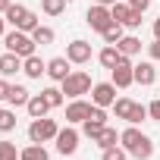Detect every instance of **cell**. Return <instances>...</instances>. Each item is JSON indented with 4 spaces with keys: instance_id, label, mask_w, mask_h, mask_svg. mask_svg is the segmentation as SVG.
<instances>
[{
    "instance_id": "cell-10",
    "label": "cell",
    "mask_w": 160,
    "mask_h": 160,
    "mask_svg": "<svg viewBox=\"0 0 160 160\" xmlns=\"http://www.w3.org/2000/svg\"><path fill=\"white\" fill-rule=\"evenodd\" d=\"M91 104L94 107H113L116 104V85L113 82H98L91 88Z\"/></svg>"
},
{
    "instance_id": "cell-40",
    "label": "cell",
    "mask_w": 160,
    "mask_h": 160,
    "mask_svg": "<svg viewBox=\"0 0 160 160\" xmlns=\"http://www.w3.org/2000/svg\"><path fill=\"white\" fill-rule=\"evenodd\" d=\"M10 7H13V0H0V13H7Z\"/></svg>"
},
{
    "instance_id": "cell-38",
    "label": "cell",
    "mask_w": 160,
    "mask_h": 160,
    "mask_svg": "<svg viewBox=\"0 0 160 160\" xmlns=\"http://www.w3.org/2000/svg\"><path fill=\"white\" fill-rule=\"evenodd\" d=\"M3 35H7V16L0 13V41H3Z\"/></svg>"
},
{
    "instance_id": "cell-24",
    "label": "cell",
    "mask_w": 160,
    "mask_h": 160,
    "mask_svg": "<svg viewBox=\"0 0 160 160\" xmlns=\"http://www.w3.org/2000/svg\"><path fill=\"white\" fill-rule=\"evenodd\" d=\"M28 98H32V91H28V88H22V85H13L7 101H10V107H25V104H28Z\"/></svg>"
},
{
    "instance_id": "cell-34",
    "label": "cell",
    "mask_w": 160,
    "mask_h": 160,
    "mask_svg": "<svg viewBox=\"0 0 160 160\" xmlns=\"http://www.w3.org/2000/svg\"><path fill=\"white\" fill-rule=\"evenodd\" d=\"M126 3H129L132 10H138V13H144V10L151 7V0H126Z\"/></svg>"
},
{
    "instance_id": "cell-23",
    "label": "cell",
    "mask_w": 160,
    "mask_h": 160,
    "mask_svg": "<svg viewBox=\"0 0 160 160\" xmlns=\"http://www.w3.org/2000/svg\"><path fill=\"white\" fill-rule=\"evenodd\" d=\"M32 38H35V44L47 47V44H53V41H57V32H53L50 25H38V28L32 32Z\"/></svg>"
},
{
    "instance_id": "cell-11",
    "label": "cell",
    "mask_w": 160,
    "mask_h": 160,
    "mask_svg": "<svg viewBox=\"0 0 160 160\" xmlns=\"http://www.w3.org/2000/svg\"><path fill=\"white\" fill-rule=\"evenodd\" d=\"M104 126H107V107H91V116L82 122V135H88V138L94 141Z\"/></svg>"
},
{
    "instance_id": "cell-30",
    "label": "cell",
    "mask_w": 160,
    "mask_h": 160,
    "mask_svg": "<svg viewBox=\"0 0 160 160\" xmlns=\"http://www.w3.org/2000/svg\"><path fill=\"white\" fill-rule=\"evenodd\" d=\"M13 129H16V113L3 110V113H0V132H13Z\"/></svg>"
},
{
    "instance_id": "cell-42",
    "label": "cell",
    "mask_w": 160,
    "mask_h": 160,
    "mask_svg": "<svg viewBox=\"0 0 160 160\" xmlns=\"http://www.w3.org/2000/svg\"><path fill=\"white\" fill-rule=\"evenodd\" d=\"M0 113H3V107H0Z\"/></svg>"
},
{
    "instance_id": "cell-35",
    "label": "cell",
    "mask_w": 160,
    "mask_h": 160,
    "mask_svg": "<svg viewBox=\"0 0 160 160\" xmlns=\"http://www.w3.org/2000/svg\"><path fill=\"white\" fill-rule=\"evenodd\" d=\"M138 25H141V13H138V10H135V13H132V19H129V22H126V28H132V32H135V28H138Z\"/></svg>"
},
{
    "instance_id": "cell-41",
    "label": "cell",
    "mask_w": 160,
    "mask_h": 160,
    "mask_svg": "<svg viewBox=\"0 0 160 160\" xmlns=\"http://www.w3.org/2000/svg\"><path fill=\"white\" fill-rule=\"evenodd\" d=\"M94 3H101V7H113L116 0H94Z\"/></svg>"
},
{
    "instance_id": "cell-14",
    "label": "cell",
    "mask_w": 160,
    "mask_h": 160,
    "mask_svg": "<svg viewBox=\"0 0 160 160\" xmlns=\"http://www.w3.org/2000/svg\"><path fill=\"white\" fill-rule=\"evenodd\" d=\"M69 66H72V63H69L66 57H53V60H47V78H53V82H63V78L72 72Z\"/></svg>"
},
{
    "instance_id": "cell-22",
    "label": "cell",
    "mask_w": 160,
    "mask_h": 160,
    "mask_svg": "<svg viewBox=\"0 0 160 160\" xmlns=\"http://www.w3.org/2000/svg\"><path fill=\"white\" fill-rule=\"evenodd\" d=\"M110 13H113V22H119V25L126 28V22L132 19V13H135V10H132L129 3H119V0H116V3L110 7Z\"/></svg>"
},
{
    "instance_id": "cell-2",
    "label": "cell",
    "mask_w": 160,
    "mask_h": 160,
    "mask_svg": "<svg viewBox=\"0 0 160 160\" xmlns=\"http://www.w3.org/2000/svg\"><path fill=\"white\" fill-rule=\"evenodd\" d=\"M3 16H7V22H10L13 28H19V32H28V35H32V32L41 25V22H38V16H35L28 7H22V3H13V7L3 13Z\"/></svg>"
},
{
    "instance_id": "cell-5",
    "label": "cell",
    "mask_w": 160,
    "mask_h": 160,
    "mask_svg": "<svg viewBox=\"0 0 160 160\" xmlns=\"http://www.w3.org/2000/svg\"><path fill=\"white\" fill-rule=\"evenodd\" d=\"M57 132H60L57 119L41 116V119H32V126H28V141H35V144H47V141L57 138Z\"/></svg>"
},
{
    "instance_id": "cell-3",
    "label": "cell",
    "mask_w": 160,
    "mask_h": 160,
    "mask_svg": "<svg viewBox=\"0 0 160 160\" xmlns=\"http://www.w3.org/2000/svg\"><path fill=\"white\" fill-rule=\"evenodd\" d=\"M3 47H7L10 53H19V57L25 60V57H32V53H35V47H38V44H35V38H32L28 32L13 28V32H7V35H3Z\"/></svg>"
},
{
    "instance_id": "cell-27",
    "label": "cell",
    "mask_w": 160,
    "mask_h": 160,
    "mask_svg": "<svg viewBox=\"0 0 160 160\" xmlns=\"http://www.w3.org/2000/svg\"><path fill=\"white\" fill-rule=\"evenodd\" d=\"M129 157V151L126 148H119V144H113V148H104L101 151V160H126Z\"/></svg>"
},
{
    "instance_id": "cell-12",
    "label": "cell",
    "mask_w": 160,
    "mask_h": 160,
    "mask_svg": "<svg viewBox=\"0 0 160 160\" xmlns=\"http://www.w3.org/2000/svg\"><path fill=\"white\" fill-rule=\"evenodd\" d=\"M91 107H94V104H88V101H82V98L69 101V107H66V122H69V126L85 122V119L91 116Z\"/></svg>"
},
{
    "instance_id": "cell-39",
    "label": "cell",
    "mask_w": 160,
    "mask_h": 160,
    "mask_svg": "<svg viewBox=\"0 0 160 160\" xmlns=\"http://www.w3.org/2000/svg\"><path fill=\"white\" fill-rule=\"evenodd\" d=\"M154 38H157V41H160V16H157V19H154Z\"/></svg>"
},
{
    "instance_id": "cell-8",
    "label": "cell",
    "mask_w": 160,
    "mask_h": 160,
    "mask_svg": "<svg viewBox=\"0 0 160 160\" xmlns=\"http://www.w3.org/2000/svg\"><path fill=\"white\" fill-rule=\"evenodd\" d=\"M91 57H94V50H91V44H88V41H82V38H75L72 44H66V60H69V63H75V66L91 63Z\"/></svg>"
},
{
    "instance_id": "cell-18",
    "label": "cell",
    "mask_w": 160,
    "mask_h": 160,
    "mask_svg": "<svg viewBox=\"0 0 160 160\" xmlns=\"http://www.w3.org/2000/svg\"><path fill=\"white\" fill-rule=\"evenodd\" d=\"M154 78H157L154 63H135V85L148 88V85H154Z\"/></svg>"
},
{
    "instance_id": "cell-26",
    "label": "cell",
    "mask_w": 160,
    "mask_h": 160,
    "mask_svg": "<svg viewBox=\"0 0 160 160\" xmlns=\"http://www.w3.org/2000/svg\"><path fill=\"white\" fill-rule=\"evenodd\" d=\"M41 94H44V101L50 104V110H57V107H63V101H66V94H63V88H53V85H50V88H44Z\"/></svg>"
},
{
    "instance_id": "cell-32",
    "label": "cell",
    "mask_w": 160,
    "mask_h": 160,
    "mask_svg": "<svg viewBox=\"0 0 160 160\" xmlns=\"http://www.w3.org/2000/svg\"><path fill=\"white\" fill-rule=\"evenodd\" d=\"M141 119H148V107L144 104H135L132 107V116H129V126H138Z\"/></svg>"
},
{
    "instance_id": "cell-36",
    "label": "cell",
    "mask_w": 160,
    "mask_h": 160,
    "mask_svg": "<svg viewBox=\"0 0 160 160\" xmlns=\"http://www.w3.org/2000/svg\"><path fill=\"white\" fill-rule=\"evenodd\" d=\"M148 53H151V60H160V41L154 38V44H148Z\"/></svg>"
},
{
    "instance_id": "cell-16",
    "label": "cell",
    "mask_w": 160,
    "mask_h": 160,
    "mask_svg": "<svg viewBox=\"0 0 160 160\" xmlns=\"http://www.w3.org/2000/svg\"><path fill=\"white\" fill-rule=\"evenodd\" d=\"M116 47H119L122 57H138V53H141V38H138V35H122V38L116 41Z\"/></svg>"
},
{
    "instance_id": "cell-29",
    "label": "cell",
    "mask_w": 160,
    "mask_h": 160,
    "mask_svg": "<svg viewBox=\"0 0 160 160\" xmlns=\"http://www.w3.org/2000/svg\"><path fill=\"white\" fill-rule=\"evenodd\" d=\"M0 160H19V151H16V144L13 141H0Z\"/></svg>"
},
{
    "instance_id": "cell-37",
    "label": "cell",
    "mask_w": 160,
    "mask_h": 160,
    "mask_svg": "<svg viewBox=\"0 0 160 160\" xmlns=\"http://www.w3.org/2000/svg\"><path fill=\"white\" fill-rule=\"evenodd\" d=\"M10 88H13V85L7 82V78H0V101H7V98H10Z\"/></svg>"
},
{
    "instance_id": "cell-33",
    "label": "cell",
    "mask_w": 160,
    "mask_h": 160,
    "mask_svg": "<svg viewBox=\"0 0 160 160\" xmlns=\"http://www.w3.org/2000/svg\"><path fill=\"white\" fill-rule=\"evenodd\" d=\"M148 116H151V119H154V122H160V98H157V101H151V104H148Z\"/></svg>"
},
{
    "instance_id": "cell-1",
    "label": "cell",
    "mask_w": 160,
    "mask_h": 160,
    "mask_svg": "<svg viewBox=\"0 0 160 160\" xmlns=\"http://www.w3.org/2000/svg\"><path fill=\"white\" fill-rule=\"evenodd\" d=\"M119 144H122L135 160H151V157H154V141H151L138 126L122 129V132H119Z\"/></svg>"
},
{
    "instance_id": "cell-28",
    "label": "cell",
    "mask_w": 160,
    "mask_h": 160,
    "mask_svg": "<svg viewBox=\"0 0 160 160\" xmlns=\"http://www.w3.org/2000/svg\"><path fill=\"white\" fill-rule=\"evenodd\" d=\"M41 10H44L47 16H60V13L66 10V0H41Z\"/></svg>"
},
{
    "instance_id": "cell-31",
    "label": "cell",
    "mask_w": 160,
    "mask_h": 160,
    "mask_svg": "<svg viewBox=\"0 0 160 160\" xmlns=\"http://www.w3.org/2000/svg\"><path fill=\"white\" fill-rule=\"evenodd\" d=\"M119 38H122V25H119V22H113V25L104 32V41H107V44H116Z\"/></svg>"
},
{
    "instance_id": "cell-9",
    "label": "cell",
    "mask_w": 160,
    "mask_h": 160,
    "mask_svg": "<svg viewBox=\"0 0 160 160\" xmlns=\"http://www.w3.org/2000/svg\"><path fill=\"white\" fill-rule=\"evenodd\" d=\"M78 138H82V135H78V132L66 122V129H60L53 141H57V151H60L63 157H69V154H75V151H78Z\"/></svg>"
},
{
    "instance_id": "cell-17",
    "label": "cell",
    "mask_w": 160,
    "mask_h": 160,
    "mask_svg": "<svg viewBox=\"0 0 160 160\" xmlns=\"http://www.w3.org/2000/svg\"><path fill=\"white\" fill-rule=\"evenodd\" d=\"M25 110H28V116H32V119H41V116H47V113H50V104L44 101V94H32V98H28V104H25Z\"/></svg>"
},
{
    "instance_id": "cell-6",
    "label": "cell",
    "mask_w": 160,
    "mask_h": 160,
    "mask_svg": "<svg viewBox=\"0 0 160 160\" xmlns=\"http://www.w3.org/2000/svg\"><path fill=\"white\" fill-rule=\"evenodd\" d=\"M110 82L116 85V88H132L135 85V63H132V57H122L113 69H110Z\"/></svg>"
},
{
    "instance_id": "cell-15",
    "label": "cell",
    "mask_w": 160,
    "mask_h": 160,
    "mask_svg": "<svg viewBox=\"0 0 160 160\" xmlns=\"http://www.w3.org/2000/svg\"><path fill=\"white\" fill-rule=\"evenodd\" d=\"M22 72H25L28 78H41V75H47V63H44L38 53H32V57H25V63H22Z\"/></svg>"
},
{
    "instance_id": "cell-7",
    "label": "cell",
    "mask_w": 160,
    "mask_h": 160,
    "mask_svg": "<svg viewBox=\"0 0 160 160\" xmlns=\"http://www.w3.org/2000/svg\"><path fill=\"white\" fill-rule=\"evenodd\" d=\"M85 22L94 28V32H107L110 25H113V13H110V7H101V3H94V7H88V13H85Z\"/></svg>"
},
{
    "instance_id": "cell-4",
    "label": "cell",
    "mask_w": 160,
    "mask_h": 160,
    "mask_svg": "<svg viewBox=\"0 0 160 160\" xmlns=\"http://www.w3.org/2000/svg\"><path fill=\"white\" fill-rule=\"evenodd\" d=\"M60 88H63V94L66 98H82V94H91V75L88 72H82V69H78V72H69L66 78H63V82H60Z\"/></svg>"
},
{
    "instance_id": "cell-20",
    "label": "cell",
    "mask_w": 160,
    "mask_h": 160,
    "mask_svg": "<svg viewBox=\"0 0 160 160\" xmlns=\"http://www.w3.org/2000/svg\"><path fill=\"white\" fill-rule=\"evenodd\" d=\"M19 160H50V154H47V148L44 144H25L22 151H19Z\"/></svg>"
},
{
    "instance_id": "cell-13",
    "label": "cell",
    "mask_w": 160,
    "mask_h": 160,
    "mask_svg": "<svg viewBox=\"0 0 160 160\" xmlns=\"http://www.w3.org/2000/svg\"><path fill=\"white\" fill-rule=\"evenodd\" d=\"M22 63H25V60H22L19 53H10V50H7L3 57H0V75H3V78H13L16 72H22Z\"/></svg>"
},
{
    "instance_id": "cell-19",
    "label": "cell",
    "mask_w": 160,
    "mask_h": 160,
    "mask_svg": "<svg viewBox=\"0 0 160 160\" xmlns=\"http://www.w3.org/2000/svg\"><path fill=\"white\" fill-rule=\"evenodd\" d=\"M119 60H122V53H119V47H116V44H107V47L98 53V63H101L104 69H113Z\"/></svg>"
},
{
    "instance_id": "cell-21",
    "label": "cell",
    "mask_w": 160,
    "mask_h": 160,
    "mask_svg": "<svg viewBox=\"0 0 160 160\" xmlns=\"http://www.w3.org/2000/svg\"><path fill=\"white\" fill-rule=\"evenodd\" d=\"M116 141H119V135H116V129H113V126H104V129L98 132V138H94V144H98L101 151H104V148H113Z\"/></svg>"
},
{
    "instance_id": "cell-25",
    "label": "cell",
    "mask_w": 160,
    "mask_h": 160,
    "mask_svg": "<svg viewBox=\"0 0 160 160\" xmlns=\"http://www.w3.org/2000/svg\"><path fill=\"white\" fill-rule=\"evenodd\" d=\"M132 107H135V101H132V98H116V104H113V113H116V119H126V122H129V116H132Z\"/></svg>"
}]
</instances>
